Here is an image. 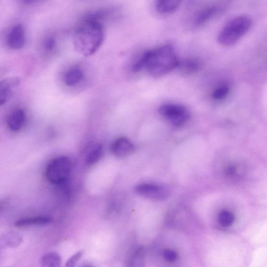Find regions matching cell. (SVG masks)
<instances>
[{"instance_id": "cell-1", "label": "cell", "mask_w": 267, "mask_h": 267, "mask_svg": "<svg viewBox=\"0 0 267 267\" xmlns=\"http://www.w3.org/2000/svg\"><path fill=\"white\" fill-rule=\"evenodd\" d=\"M179 60L174 48L164 45L143 53L133 66V71L138 72L146 70L153 77L165 75L178 68Z\"/></svg>"}, {"instance_id": "cell-2", "label": "cell", "mask_w": 267, "mask_h": 267, "mask_svg": "<svg viewBox=\"0 0 267 267\" xmlns=\"http://www.w3.org/2000/svg\"><path fill=\"white\" fill-rule=\"evenodd\" d=\"M103 25L94 14L85 18L77 27L73 36L75 50L85 56L94 54L104 39Z\"/></svg>"}, {"instance_id": "cell-3", "label": "cell", "mask_w": 267, "mask_h": 267, "mask_svg": "<svg viewBox=\"0 0 267 267\" xmlns=\"http://www.w3.org/2000/svg\"><path fill=\"white\" fill-rule=\"evenodd\" d=\"M252 25L251 18L247 15H241L231 19L220 31L219 43L224 46L235 44L250 30Z\"/></svg>"}, {"instance_id": "cell-4", "label": "cell", "mask_w": 267, "mask_h": 267, "mask_svg": "<svg viewBox=\"0 0 267 267\" xmlns=\"http://www.w3.org/2000/svg\"><path fill=\"white\" fill-rule=\"evenodd\" d=\"M72 169L71 159L66 156L56 158L51 161L46 169L47 180L52 184L58 185L66 182Z\"/></svg>"}, {"instance_id": "cell-5", "label": "cell", "mask_w": 267, "mask_h": 267, "mask_svg": "<svg viewBox=\"0 0 267 267\" xmlns=\"http://www.w3.org/2000/svg\"><path fill=\"white\" fill-rule=\"evenodd\" d=\"M160 114L174 126H180L186 123L190 118L188 110L181 105L167 104L162 105L159 109Z\"/></svg>"}, {"instance_id": "cell-6", "label": "cell", "mask_w": 267, "mask_h": 267, "mask_svg": "<svg viewBox=\"0 0 267 267\" xmlns=\"http://www.w3.org/2000/svg\"><path fill=\"white\" fill-rule=\"evenodd\" d=\"M135 191L141 197L155 200H164L169 196V192L166 188L153 184H139Z\"/></svg>"}, {"instance_id": "cell-7", "label": "cell", "mask_w": 267, "mask_h": 267, "mask_svg": "<svg viewBox=\"0 0 267 267\" xmlns=\"http://www.w3.org/2000/svg\"><path fill=\"white\" fill-rule=\"evenodd\" d=\"M25 43L24 27L21 24L14 26L10 31L7 37L8 46L13 49L22 48Z\"/></svg>"}, {"instance_id": "cell-8", "label": "cell", "mask_w": 267, "mask_h": 267, "mask_svg": "<svg viewBox=\"0 0 267 267\" xmlns=\"http://www.w3.org/2000/svg\"><path fill=\"white\" fill-rule=\"evenodd\" d=\"M20 83V79L17 77L4 79L0 83V104L5 105L11 97L14 91Z\"/></svg>"}, {"instance_id": "cell-9", "label": "cell", "mask_w": 267, "mask_h": 267, "mask_svg": "<svg viewBox=\"0 0 267 267\" xmlns=\"http://www.w3.org/2000/svg\"><path fill=\"white\" fill-rule=\"evenodd\" d=\"M111 150L115 157L121 158L130 155L134 152V146L128 138L120 137L114 141Z\"/></svg>"}, {"instance_id": "cell-10", "label": "cell", "mask_w": 267, "mask_h": 267, "mask_svg": "<svg viewBox=\"0 0 267 267\" xmlns=\"http://www.w3.org/2000/svg\"><path fill=\"white\" fill-rule=\"evenodd\" d=\"M220 8L217 5L205 7L197 13L193 20V25L201 26L210 21L219 11Z\"/></svg>"}, {"instance_id": "cell-11", "label": "cell", "mask_w": 267, "mask_h": 267, "mask_svg": "<svg viewBox=\"0 0 267 267\" xmlns=\"http://www.w3.org/2000/svg\"><path fill=\"white\" fill-rule=\"evenodd\" d=\"M25 120L26 114L24 111L20 108L16 109L8 116V127L11 131H18L23 127Z\"/></svg>"}, {"instance_id": "cell-12", "label": "cell", "mask_w": 267, "mask_h": 267, "mask_svg": "<svg viewBox=\"0 0 267 267\" xmlns=\"http://www.w3.org/2000/svg\"><path fill=\"white\" fill-rule=\"evenodd\" d=\"M52 221L51 217L49 216H38L32 218L20 219L16 221L15 225L16 227L24 228L33 225H43L50 223Z\"/></svg>"}, {"instance_id": "cell-13", "label": "cell", "mask_w": 267, "mask_h": 267, "mask_svg": "<svg viewBox=\"0 0 267 267\" xmlns=\"http://www.w3.org/2000/svg\"><path fill=\"white\" fill-rule=\"evenodd\" d=\"M200 68L201 63L199 60L190 58L180 61L177 68L185 75H191L198 72Z\"/></svg>"}, {"instance_id": "cell-14", "label": "cell", "mask_w": 267, "mask_h": 267, "mask_svg": "<svg viewBox=\"0 0 267 267\" xmlns=\"http://www.w3.org/2000/svg\"><path fill=\"white\" fill-rule=\"evenodd\" d=\"M180 4L177 0H159L156 2L155 8L161 14H169L178 9Z\"/></svg>"}, {"instance_id": "cell-15", "label": "cell", "mask_w": 267, "mask_h": 267, "mask_svg": "<svg viewBox=\"0 0 267 267\" xmlns=\"http://www.w3.org/2000/svg\"><path fill=\"white\" fill-rule=\"evenodd\" d=\"M84 73L79 68H74L69 70L65 74L64 81L69 87H74L78 84L83 79Z\"/></svg>"}, {"instance_id": "cell-16", "label": "cell", "mask_w": 267, "mask_h": 267, "mask_svg": "<svg viewBox=\"0 0 267 267\" xmlns=\"http://www.w3.org/2000/svg\"><path fill=\"white\" fill-rule=\"evenodd\" d=\"M231 87L227 82H222L218 85L212 93V98L216 101H222L230 95Z\"/></svg>"}, {"instance_id": "cell-17", "label": "cell", "mask_w": 267, "mask_h": 267, "mask_svg": "<svg viewBox=\"0 0 267 267\" xmlns=\"http://www.w3.org/2000/svg\"><path fill=\"white\" fill-rule=\"evenodd\" d=\"M23 239L21 235L16 232H10L5 234L1 239L2 247L14 248L17 247L22 243Z\"/></svg>"}, {"instance_id": "cell-18", "label": "cell", "mask_w": 267, "mask_h": 267, "mask_svg": "<svg viewBox=\"0 0 267 267\" xmlns=\"http://www.w3.org/2000/svg\"><path fill=\"white\" fill-rule=\"evenodd\" d=\"M61 257L55 252L46 254L42 258V267H61Z\"/></svg>"}, {"instance_id": "cell-19", "label": "cell", "mask_w": 267, "mask_h": 267, "mask_svg": "<svg viewBox=\"0 0 267 267\" xmlns=\"http://www.w3.org/2000/svg\"><path fill=\"white\" fill-rule=\"evenodd\" d=\"M235 220V215L230 211L222 210L218 215V222L223 227L228 228L231 227L234 224Z\"/></svg>"}, {"instance_id": "cell-20", "label": "cell", "mask_w": 267, "mask_h": 267, "mask_svg": "<svg viewBox=\"0 0 267 267\" xmlns=\"http://www.w3.org/2000/svg\"><path fill=\"white\" fill-rule=\"evenodd\" d=\"M103 154V147L101 145H98L95 146L87 155L86 161L89 165L98 162Z\"/></svg>"}, {"instance_id": "cell-21", "label": "cell", "mask_w": 267, "mask_h": 267, "mask_svg": "<svg viewBox=\"0 0 267 267\" xmlns=\"http://www.w3.org/2000/svg\"><path fill=\"white\" fill-rule=\"evenodd\" d=\"M142 258L141 250H137L133 255L131 259L128 262L127 267H139V264L141 262V261H140V259H142Z\"/></svg>"}, {"instance_id": "cell-22", "label": "cell", "mask_w": 267, "mask_h": 267, "mask_svg": "<svg viewBox=\"0 0 267 267\" xmlns=\"http://www.w3.org/2000/svg\"><path fill=\"white\" fill-rule=\"evenodd\" d=\"M83 251H79L72 256L67 262L66 267H75L77 262L83 256Z\"/></svg>"}, {"instance_id": "cell-23", "label": "cell", "mask_w": 267, "mask_h": 267, "mask_svg": "<svg viewBox=\"0 0 267 267\" xmlns=\"http://www.w3.org/2000/svg\"><path fill=\"white\" fill-rule=\"evenodd\" d=\"M163 256L164 259L169 262H174L177 258V253L171 250H164L163 253Z\"/></svg>"}, {"instance_id": "cell-24", "label": "cell", "mask_w": 267, "mask_h": 267, "mask_svg": "<svg viewBox=\"0 0 267 267\" xmlns=\"http://www.w3.org/2000/svg\"><path fill=\"white\" fill-rule=\"evenodd\" d=\"M56 42L55 38L52 37H48L46 39L44 43V47L47 51H51L55 48Z\"/></svg>"}, {"instance_id": "cell-25", "label": "cell", "mask_w": 267, "mask_h": 267, "mask_svg": "<svg viewBox=\"0 0 267 267\" xmlns=\"http://www.w3.org/2000/svg\"><path fill=\"white\" fill-rule=\"evenodd\" d=\"M86 267H94L93 266H86Z\"/></svg>"}]
</instances>
